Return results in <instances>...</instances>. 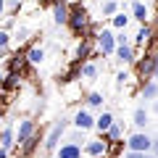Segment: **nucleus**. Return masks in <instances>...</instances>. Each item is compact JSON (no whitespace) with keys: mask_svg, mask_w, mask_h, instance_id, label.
<instances>
[{"mask_svg":"<svg viewBox=\"0 0 158 158\" xmlns=\"http://www.w3.org/2000/svg\"><path fill=\"white\" fill-rule=\"evenodd\" d=\"M66 27H69V32H71L74 37H85V34L90 32V16H87V11H85L82 6H74V8H69Z\"/></svg>","mask_w":158,"mask_h":158,"instance_id":"f257e3e1","label":"nucleus"},{"mask_svg":"<svg viewBox=\"0 0 158 158\" xmlns=\"http://www.w3.org/2000/svg\"><path fill=\"white\" fill-rule=\"evenodd\" d=\"M66 129H69V121H66V118L53 121L48 137H42V150H45V153H53L58 145H61V137H63V132H66Z\"/></svg>","mask_w":158,"mask_h":158,"instance_id":"f03ea898","label":"nucleus"},{"mask_svg":"<svg viewBox=\"0 0 158 158\" xmlns=\"http://www.w3.org/2000/svg\"><path fill=\"white\" fill-rule=\"evenodd\" d=\"M108 148H111V142L100 135V137H95V140H87L85 142L82 156H87V158H108Z\"/></svg>","mask_w":158,"mask_h":158,"instance_id":"7ed1b4c3","label":"nucleus"},{"mask_svg":"<svg viewBox=\"0 0 158 158\" xmlns=\"http://www.w3.org/2000/svg\"><path fill=\"white\" fill-rule=\"evenodd\" d=\"M95 53H103V56H113L116 50V40H113V29H100L95 32Z\"/></svg>","mask_w":158,"mask_h":158,"instance_id":"20e7f679","label":"nucleus"},{"mask_svg":"<svg viewBox=\"0 0 158 158\" xmlns=\"http://www.w3.org/2000/svg\"><path fill=\"white\" fill-rule=\"evenodd\" d=\"M40 142H42V132L37 129L34 135H29L27 140L21 142V145L13 148V153H16V156H21V158H32V156H34V150L40 148Z\"/></svg>","mask_w":158,"mask_h":158,"instance_id":"39448f33","label":"nucleus"},{"mask_svg":"<svg viewBox=\"0 0 158 158\" xmlns=\"http://www.w3.org/2000/svg\"><path fill=\"white\" fill-rule=\"evenodd\" d=\"M6 61H8V71H11V74H19V77H27L29 69H32V66H29V61H27V56H24V53H19V50L11 53Z\"/></svg>","mask_w":158,"mask_h":158,"instance_id":"423d86ee","label":"nucleus"},{"mask_svg":"<svg viewBox=\"0 0 158 158\" xmlns=\"http://www.w3.org/2000/svg\"><path fill=\"white\" fill-rule=\"evenodd\" d=\"M150 142H153L150 135H145V132H135V135H129V140H127V150L150 153Z\"/></svg>","mask_w":158,"mask_h":158,"instance_id":"0eeeda50","label":"nucleus"},{"mask_svg":"<svg viewBox=\"0 0 158 158\" xmlns=\"http://www.w3.org/2000/svg\"><path fill=\"white\" fill-rule=\"evenodd\" d=\"M71 124L77 127L79 132H90V129H95V118H92V113L87 111V108H79V111L74 113Z\"/></svg>","mask_w":158,"mask_h":158,"instance_id":"6e6552de","label":"nucleus"},{"mask_svg":"<svg viewBox=\"0 0 158 158\" xmlns=\"http://www.w3.org/2000/svg\"><path fill=\"white\" fill-rule=\"evenodd\" d=\"M37 129H40L37 121H34V118H29V116H24L21 121H19V129H13V132H16V145H21V142L27 140L29 135H34Z\"/></svg>","mask_w":158,"mask_h":158,"instance_id":"1a4fd4ad","label":"nucleus"},{"mask_svg":"<svg viewBox=\"0 0 158 158\" xmlns=\"http://www.w3.org/2000/svg\"><path fill=\"white\" fill-rule=\"evenodd\" d=\"M56 158H85L82 156V145H79V142H61V145L56 148Z\"/></svg>","mask_w":158,"mask_h":158,"instance_id":"9d476101","label":"nucleus"},{"mask_svg":"<svg viewBox=\"0 0 158 158\" xmlns=\"http://www.w3.org/2000/svg\"><path fill=\"white\" fill-rule=\"evenodd\" d=\"M153 69H156V53L145 56V61H140V63H137V74H140V79H142V82H150Z\"/></svg>","mask_w":158,"mask_h":158,"instance_id":"9b49d317","label":"nucleus"},{"mask_svg":"<svg viewBox=\"0 0 158 158\" xmlns=\"http://www.w3.org/2000/svg\"><path fill=\"white\" fill-rule=\"evenodd\" d=\"M66 19H69V3L66 0H56L53 3V21L58 27H66Z\"/></svg>","mask_w":158,"mask_h":158,"instance_id":"f8f14e48","label":"nucleus"},{"mask_svg":"<svg viewBox=\"0 0 158 158\" xmlns=\"http://www.w3.org/2000/svg\"><path fill=\"white\" fill-rule=\"evenodd\" d=\"M153 32H156V29H153L150 24H140V32H137V37H135V48H142V50H145V48L150 45V40H153Z\"/></svg>","mask_w":158,"mask_h":158,"instance_id":"ddd939ff","label":"nucleus"},{"mask_svg":"<svg viewBox=\"0 0 158 158\" xmlns=\"http://www.w3.org/2000/svg\"><path fill=\"white\" fill-rule=\"evenodd\" d=\"M0 148H6V150H11V153H13V148H16V132H13L11 124H6L0 129Z\"/></svg>","mask_w":158,"mask_h":158,"instance_id":"4468645a","label":"nucleus"},{"mask_svg":"<svg viewBox=\"0 0 158 158\" xmlns=\"http://www.w3.org/2000/svg\"><path fill=\"white\" fill-rule=\"evenodd\" d=\"M24 56H27L29 66H40V63L45 61V48H42V45H32V48L24 50Z\"/></svg>","mask_w":158,"mask_h":158,"instance_id":"2eb2a0df","label":"nucleus"},{"mask_svg":"<svg viewBox=\"0 0 158 158\" xmlns=\"http://www.w3.org/2000/svg\"><path fill=\"white\" fill-rule=\"evenodd\" d=\"M103 137H106L108 142H124V124H121V121H113V124L103 132Z\"/></svg>","mask_w":158,"mask_h":158,"instance_id":"dca6fc26","label":"nucleus"},{"mask_svg":"<svg viewBox=\"0 0 158 158\" xmlns=\"http://www.w3.org/2000/svg\"><path fill=\"white\" fill-rule=\"evenodd\" d=\"M21 82H24V77L6 71V77H3V87H0V90H3V92H16L19 87H21Z\"/></svg>","mask_w":158,"mask_h":158,"instance_id":"f3484780","label":"nucleus"},{"mask_svg":"<svg viewBox=\"0 0 158 158\" xmlns=\"http://www.w3.org/2000/svg\"><path fill=\"white\" fill-rule=\"evenodd\" d=\"M113 56H116L121 63H135V61H137V56H135V48H132V45H116Z\"/></svg>","mask_w":158,"mask_h":158,"instance_id":"a211bd4d","label":"nucleus"},{"mask_svg":"<svg viewBox=\"0 0 158 158\" xmlns=\"http://www.w3.org/2000/svg\"><path fill=\"white\" fill-rule=\"evenodd\" d=\"M140 98H142V100H156V98H158V82H156V79H150V82H142Z\"/></svg>","mask_w":158,"mask_h":158,"instance_id":"6ab92c4d","label":"nucleus"},{"mask_svg":"<svg viewBox=\"0 0 158 158\" xmlns=\"http://www.w3.org/2000/svg\"><path fill=\"white\" fill-rule=\"evenodd\" d=\"M113 121H116V118H113V113H111V111H103L100 116L95 118V132H100V135H103V132H106Z\"/></svg>","mask_w":158,"mask_h":158,"instance_id":"aec40b11","label":"nucleus"},{"mask_svg":"<svg viewBox=\"0 0 158 158\" xmlns=\"http://www.w3.org/2000/svg\"><path fill=\"white\" fill-rule=\"evenodd\" d=\"M148 6L145 3H140V0H135V3H132V19H137V21L140 24H148Z\"/></svg>","mask_w":158,"mask_h":158,"instance_id":"412c9836","label":"nucleus"},{"mask_svg":"<svg viewBox=\"0 0 158 158\" xmlns=\"http://www.w3.org/2000/svg\"><path fill=\"white\" fill-rule=\"evenodd\" d=\"M148 118H150V113H148L145 108H135V113H132V124L140 127V129H145V127H148Z\"/></svg>","mask_w":158,"mask_h":158,"instance_id":"4be33fe9","label":"nucleus"},{"mask_svg":"<svg viewBox=\"0 0 158 158\" xmlns=\"http://www.w3.org/2000/svg\"><path fill=\"white\" fill-rule=\"evenodd\" d=\"M103 103H106V98L100 92H87L85 98V108H103Z\"/></svg>","mask_w":158,"mask_h":158,"instance_id":"5701e85b","label":"nucleus"},{"mask_svg":"<svg viewBox=\"0 0 158 158\" xmlns=\"http://www.w3.org/2000/svg\"><path fill=\"white\" fill-rule=\"evenodd\" d=\"M113 13H118V3H116V0H103V3H100V16L111 19Z\"/></svg>","mask_w":158,"mask_h":158,"instance_id":"b1692460","label":"nucleus"},{"mask_svg":"<svg viewBox=\"0 0 158 158\" xmlns=\"http://www.w3.org/2000/svg\"><path fill=\"white\" fill-rule=\"evenodd\" d=\"M127 24H129V16H127V13H113V16H111V27L116 29V32L127 29Z\"/></svg>","mask_w":158,"mask_h":158,"instance_id":"393cba45","label":"nucleus"},{"mask_svg":"<svg viewBox=\"0 0 158 158\" xmlns=\"http://www.w3.org/2000/svg\"><path fill=\"white\" fill-rule=\"evenodd\" d=\"M82 77L90 79V82H92V79H98V66H95V61H85V63H82Z\"/></svg>","mask_w":158,"mask_h":158,"instance_id":"a878e982","label":"nucleus"},{"mask_svg":"<svg viewBox=\"0 0 158 158\" xmlns=\"http://www.w3.org/2000/svg\"><path fill=\"white\" fill-rule=\"evenodd\" d=\"M11 32L8 29H0V50H6V48H11Z\"/></svg>","mask_w":158,"mask_h":158,"instance_id":"bb28decb","label":"nucleus"},{"mask_svg":"<svg viewBox=\"0 0 158 158\" xmlns=\"http://www.w3.org/2000/svg\"><path fill=\"white\" fill-rule=\"evenodd\" d=\"M124 158H153V156H150V153H135V150H127Z\"/></svg>","mask_w":158,"mask_h":158,"instance_id":"cd10ccee","label":"nucleus"},{"mask_svg":"<svg viewBox=\"0 0 158 158\" xmlns=\"http://www.w3.org/2000/svg\"><path fill=\"white\" fill-rule=\"evenodd\" d=\"M127 79H129V74H127V71H118L116 74V85H127Z\"/></svg>","mask_w":158,"mask_h":158,"instance_id":"c85d7f7f","label":"nucleus"},{"mask_svg":"<svg viewBox=\"0 0 158 158\" xmlns=\"http://www.w3.org/2000/svg\"><path fill=\"white\" fill-rule=\"evenodd\" d=\"M150 156L158 158V137H153V142H150Z\"/></svg>","mask_w":158,"mask_h":158,"instance_id":"c756f323","label":"nucleus"},{"mask_svg":"<svg viewBox=\"0 0 158 158\" xmlns=\"http://www.w3.org/2000/svg\"><path fill=\"white\" fill-rule=\"evenodd\" d=\"M6 8H8V0H0V19H6Z\"/></svg>","mask_w":158,"mask_h":158,"instance_id":"7c9ffc66","label":"nucleus"},{"mask_svg":"<svg viewBox=\"0 0 158 158\" xmlns=\"http://www.w3.org/2000/svg\"><path fill=\"white\" fill-rule=\"evenodd\" d=\"M153 79L158 82V53H156V69H153Z\"/></svg>","mask_w":158,"mask_h":158,"instance_id":"2f4dec72","label":"nucleus"},{"mask_svg":"<svg viewBox=\"0 0 158 158\" xmlns=\"http://www.w3.org/2000/svg\"><path fill=\"white\" fill-rule=\"evenodd\" d=\"M11 156V150H6V148H0V158H8Z\"/></svg>","mask_w":158,"mask_h":158,"instance_id":"473e14b6","label":"nucleus"},{"mask_svg":"<svg viewBox=\"0 0 158 158\" xmlns=\"http://www.w3.org/2000/svg\"><path fill=\"white\" fill-rule=\"evenodd\" d=\"M153 111H156V113H158V98H156V103H153Z\"/></svg>","mask_w":158,"mask_h":158,"instance_id":"72a5a7b5","label":"nucleus"},{"mask_svg":"<svg viewBox=\"0 0 158 158\" xmlns=\"http://www.w3.org/2000/svg\"><path fill=\"white\" fill-rule=\"evenodd\" d=\"M3 77H6V74H3V71H0V87H3Z\"/></svg>","mask_w":158,"mask_h":158,"instance_id":"f704fd0d","label":"nucleus"},{"mask_svg":"<svg viewBox=\"0 0 158 158\" xmlns=\"http://www.w3.org/2000/svg\"><path fill=\"white\" fill-rule=\"evenodd\" d=\"M19 3H21V0H19Z\"/></svg>","mask_w":158,"mask_h":158,"instance_id":"c9c22d12","label":"nucleus"}]
</instances>
